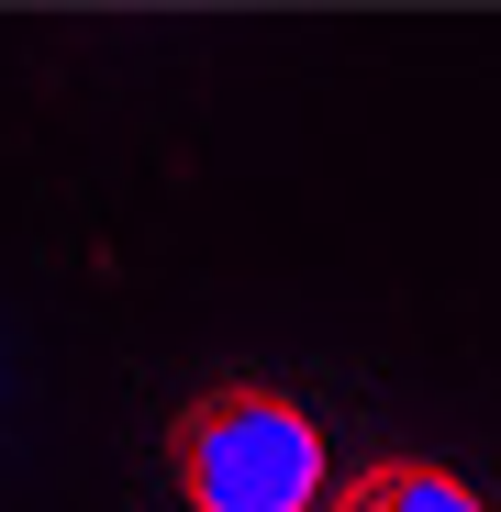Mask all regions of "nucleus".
<instances>
[{"mask_svg":"<svg viewBox=\"0 0 501 512\" xmlns=\"http://www.w3.org/2000/svg\"><path fill=\"white\" fill-rule=\"evenodd\" d=\"M167 468H179L190 512H323V423L268 390V379H223L201 401H179L167 423Z\"/></svg>","mask_w":501,"mask_h":512,"instance_id":"f257e3e1","label":"nucleus"},{"mask_svg":"<svg viewBox=\"0 0 501 512\" xmlns=\"http://www.w3.org/2000/svg\"><path fill=\"white\" fill-rule=\"evenodd\" d=\"M323 512H490V501L457 468H435V457H368L357 479H334Z\"/></svg>","mask_w":501,"mask_h":512,"instance_id":"f03ea898","label":"nucleus"}]
</instances>
